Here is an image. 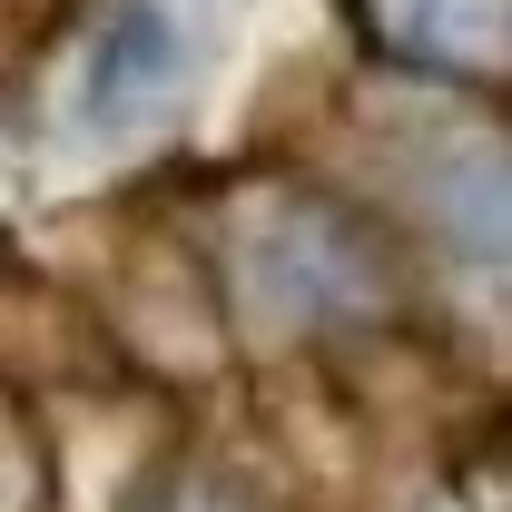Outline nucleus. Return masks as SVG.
Listing matches in <instances>:
<instances>
[{
  "instance_id": "f257e3e1",
  "label": "nucleus",
  "mask_w": 512,
  "mask_h": 512,
  "mask_svg": "<svg viewBox=\"0 0 512 512\" xmlns=\"http://www.w3.org/2000/svg\"><path fill=\"white\" fill-rule=\"evenodd\" d=\"M148 79H168V20H158V10H119V30L99 40V60H89V79H79V109L109 119V109H128Z\"/></svg>"
}]
</instances>
